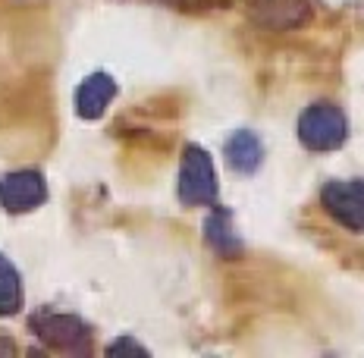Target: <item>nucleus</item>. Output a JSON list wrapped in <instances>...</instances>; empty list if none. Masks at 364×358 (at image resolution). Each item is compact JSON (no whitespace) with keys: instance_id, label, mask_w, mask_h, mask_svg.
I'll return each instance as SVG.
<instances>
[{"instance_id":"nucleus-5","label":"nucleus","mask_w":364,"mask_h":358,"mask_svg":"<svg viewBox=\"0 0 364 358\" xmlns=\"http://www.w3.org/2000/svg\"><path fill=\"white\" fill-rule=\"evenodd\" d=\"M323 208L330 217H336L346 230H364V186L361 179H333L323 186Z\"/></svg>"},{"instance_id":"nucleus-7","label":"nucleus","mask_w":364,"mask_h":358,"mask_svg":"<svg viewBox=\"0 0 364 358\" xmlns=\"http://www.w3.org/2000/svg\"><path fill=\"white\" fill-rule=\"evenodd\" d=\"M226 157H230V164L236 167L239 173H255L264 161V144L255 132L239 129V132H232L230 142H226Z\"/></svg>"},{"instance_id":"nucleus-3","label":"nucleus","mask_w":364,"mask_h":358,"mask_svg":"<svg viewBox=\"0 0 364 358\" xmlns=\"http://www.w3.org/2000/svg\"><path fill=\"white\" fill-rule=\"evenodd\" d=\"M32 330L48 342L50 349H63V352H91L88 327L75 315H57V311H41L32 317Z\"/></svg>"},{"instance_id":"nucleus-9","label":"nucleus","mask_w":364,"mask_h":358,"mask_svg":"<svg viewBox=\"0 0 364 358\" xmlns=\"http://www.w3.org/2000/svg\"><path fill=\"white\" fill-rule=\"evenodd\" d=\"M208 242L226 258H232V255H239L242 251L239 236L232 233V220H230V214H226L223 208H217L214 214H210V220H208Z\"/></svg>"},{"instance_id":"nucleus-4","label":"nucleus","mask_w":364,"mask_h":358,"mask_svg":"<svg viewBox=\"0 0 364 358\" xmlns=\"http://www.w3.org/2000/svg\"><path fill=\"white\" fill-rule=\"evenodd\" d=\"M48 201V182L38 170H16L0 177V208L10 214H26Z\"/></svg>"},{"instance_id":"nucleus-6","label":"nucleus","mask_w":364,"mask_h":358,"mask_svg":"<svg viewBox=\"0 0 364 358\" xmlns=\"http://www.w3.org/2000/svg\"><path fill=\"white\" fill-rule=\"evenodd\" d=\"M113 98H117V82L107 73H91L75 91V113L82 120H97L104 117Z\"/></svg>"},{"instance_id":"nucleus-8","label":"nucleus","mask_w":364,"mask_h":358,"mask_svg":"<svg viewBox=\"0 0 364 358\" xmlns=\"http://www.w3.org/2000/svg\"><path fill=\"white\" fill-rule=\"evenodd\" d=\"M283 13H289V19L299 26L308 19V4L305 0H257L255 4V16L270 28H286Z\"/></svg>"},{"instance_id":"nucleus-1","label":"nucleus","mask_w":364,"mask_h":358,"mask_svg":"<svg viewBox=\"0 0 364 358\" xmlns=\"http://www.w3.org/2000/svg\"><path fill=\"white\" fill-rule=\"evenodd\" d=\"M179 201L186 208H198V204H214L217 201V173L214 161L201 144H188L182 154L179 167Z\"/></svg>"},{"instance_id":"nucleus-10","label":"nucleus","mask_w":364,"mask_h":358,"mask_svg":"<svg viewBox=\"0 0 364 358\" xmlns=\"http://www.w3.org/2000/svg\"><path fill=\"white\" fill-rule=\"evenodd\" d=\"M22 308V280L10 258L0 255V317H10Z\"/></svg>"},{"instance_id":"nucleus-2","label":"nucleus","mask_w":364,"mask_h":358,"mask_svg":"<svg viewBox=\"0 0 364 358\" xmlns=\"http://www.w3.org/2000/svg\"><path fill=\"white\" fill-rule=\"evenodd\" d=\"M348 135V123L346 113L336 104H311L299 120V139L308 151H333L346 142Z\"/></svg>"},{"instance_id":"nucleus-11","label":"nucleus","mask_w":364,"mask_h":358,"mask_svg":"<svg viewBox=\"0 0 364 358\" xmlns=\"http://www.w3.org/2000/svg\"><path fill=\"white\" fill-rule=\"evenodd\" d=\"M117 352H139V355H145V349L135 346L132 339H119V342H113V346H110V355H117Z\"/></svg>"}]
</instances>
